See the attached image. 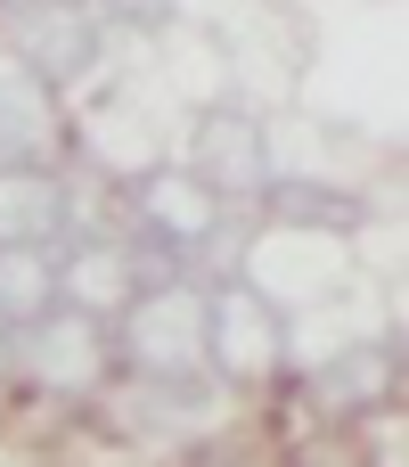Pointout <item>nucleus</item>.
I'll return each instance as SVG.
<instances>
[{
    "mask_svg": "<svg viewBox=\"0 0 409 467\" xmlns=\"http://www.w3.org/2000/svg\"><path fill=\"white\" fill-rule=\"evenodd\" d=\"M131 353L156 361V369H197V361H205V312H197L189 296H156V304H139Z\"/></svg>",
    "mask_w": 409,
    "mask_h": 467,
    "instance_id": "obj_1",
    "label": "nucleus"
},
{
    "mask_svg": "<svg viewBox=\"0 0 409 467\" xmlns=\"http://www.w3.org/2000/svg\"><path fill=\"white\" fill-rule=\"evenodd\" d=\"M57 304V271L33 254V238H0V328H25Z\"/></svg>",
    "mask_w": 409,
    "mask_h": 467,
    "instance_id": "obj_2",
    "label": "nucleus"
},
{
    "mask_svg": "<svg viewBox=\"0 0 409 467\" xmlns=\"http://www.w3.org/2000/svg\"><path fill=\"white\" fill-rule=\"evenodd\" d=\"M254 181H271V172H262V131L238 123V115H221V123L205 131V181H197V189L221 197V189H254Z\"/></svg>",
    "mask_w": 409,
    "mask_h": 467,
    "instance_id": "obj_3",
    "label": "nucleus"
},
{
    "mask_svg": "<svg viewBox=\"0 0 409 467\" xmlns=\"http://www.w3.org/2000/svg\"><path fill=\"white\" fill-rule=\"evenodd\" d=\"M33 41H41V49H33V66H41L49 82H57V74H74V66H82V41H90V25H82V16L66 8V16H49V25L33 33Z\"/></svg>",
    "mask_w": 409,
    "mask_h": 467,
    "instance_id": "obj_4",
    "label": "nucleus"
},
{
    "mask_svg": "<svg viewBox=\"0 0 409 467\" xmlns=\"http://www.w3.org/2000/svg\"><path fill=\"white\" fill-rule=\"evenodd\" d=\"M271 205H279L287 222H353V197L312 189V181H279V189H271Z\"/></svg>",
    "mask_w": 409,
    "mask_h": 467,
    "instance_id": "obj_5",
    "label": "nucleus"
},
{
    "mask_svg": "<svg viewBox=\"0 0 409 467\" xmlns=\"http://www.w3.org/2000/svg\"><path fill=\"white\" fill-rule=\"evenodd\" d=\"M33 115H41V99L25 90V74H0V156H16L33 140Z\"/></svg>",
    "mask_w": 409,
    "mask_h": 467,
    "instance_id": "obj_6",
    "label": "nucleus"
},
{
    "mask_svg": "<svg viewBox=\"0 0 409 467\" xmlns=\"http://www.w3.org/2000/svg\"><path fill=\"white\" fill-rule=\"evenodd\" d=\"M0 361H8V328H0Z\"/></svg>",
    "mask_w": 409,
    "mask_h": 467,
    "instance_id": "obj_7",
    "label": "nucleus"
}]
</instances>
